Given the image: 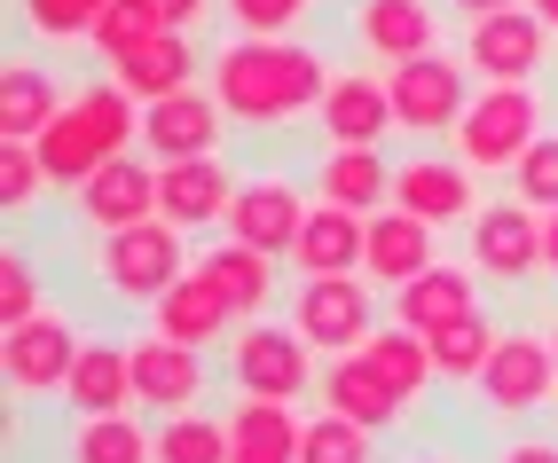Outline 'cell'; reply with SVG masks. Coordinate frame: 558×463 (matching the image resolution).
<instances>
[{"label": "cell", "mask_w": 558, "mask_h": 463, "mask_svg": "<svg viewBox=\"0 0 558 463\" xmlns=\"http://www.w3.org/2000/svg\"><path fill=\"white\" fill-rule=\"evenodd\" d=\"M71 362H80V330H71L63 315H32V322H16L9 338H0V369H9V385L24 401L63 393Z\"/></svg>", "instance_id": "16"}, {"label": "cell", "mask_w": 558, "mask_h": 463, "mask_svg": "<svg viewBox=\"0 0 558 463\" xmlns=\"http://www.w3.org/2000/svg\"><path fill=\"white\" fill-rule=\"evenodd\" d=\"M527 9H535V16H543V24L558 32V0H527Z\"/></svg>", "instance_id": "46"}, {"label": "cell", "mask_w": 558, "mask_h": 463, "mask_svg": "<svg viewBox=\"0 0 558 463\" xmlns=\"http://www.w3.org/2000/svg\"><path fill=\"white\" fill-rule=\"evenodd\" d=\"M197 276H205L220 298H229L236 322H268V306L283 298V259L252 252V244H236V236L205 244V252H197Z\"/></svg>", "instance_id": "19"}, {"label": "cell", "mask_w": 558, "mask_h": 463, "mask_svg": "<svg viewBox=\"0 0 558 463\" xmlns=\"http://www.w3.org/2000/svg\"><path fill=\"white\" fill-rule=\"evenodd\" d=\"M291 330H300L323 362H339V354H362L369 330H378V283L369 276H307V283H291Z\"/></svg>", "instance_id": "5"}, {"label": "cell", "mask_w": 558, "mask_h": 463, "mask_svg": "<svg viewBox=\"0 0 558 463\" xmlns=\"http://www.w3.org/2000/svg\"><path fill=\"white\" fill-rule=\"evenodd\" d=\"M307 212H315V205H307V188H300V181L259 173V181H244V188H236V205H229V236L291 267V244H300Z\"/></svg>", "instance_id": "14"}, {"label": "cell", "mask_w": 558, "mask_h": 463, "mask_svg": "<svg viewBox=\"0 0 558 463\" xmlns=\"http://www.w3.org/2000/svg\"><path fill=\"white\" fill-rule=\"evenodd\" d=\"M134 409L142 416H190L205 409V385H213V362L197 354V345H173V338H134Z\"/></svg>", "instance_id": "12"}, {"label": "cell", "mask_w": 558, "mask_h": 463, "mask_svg": "<svg viewBox=\"0 0 558 463\" xmlns=\"http://www.w3.org/2000/svg\"><path fill=\"white\" fill-rule=\"evenodd\" d=\"M496 463H558V432H511Z\"/></svg>", "instance_id": "41"}, {"label": "cell", "mask_w": 558, "mask_h": 463, "mask_svg": "<svg viewBox=\"0 0 558 463\" xmlns=\"http://www.w3.org/2000/svg\"><path fill=\"white\" fill-rule=\"evenodd\" d=\"M190 244H181L173 220H142V228H119V236H102L95 252V283L119 298V306H158L181 276H190Z\"/></svg>", "instance_id": "3"}, {"label": "cell", "mask_w": 558, "mask_h": 463, "mask_svg": "<svg viewBox=\"0 0 558 463\" xmlns=\"http://www.w3.org/2000/svg\"><path fill=\"white\" fill-rule=\"evenodd\" d=\"M543 338H550V362H558V322H550V330H543Z\"/></svg>", "instance_id": "47"}, {"label": "cell", "mask_w": 558, "mask_h": 463, "mask_svg": "<svg viewBox=\"0 0 558 463\" xmlns=\"http://www.w3.org/2000/svg\"><path fill=\"white\" fill-rule=\"evenodd\" d=\"M362 244H369V220L347 205H315L300 244H291V283L307 276H362Z\"/></svg>", "instance_id": "26"}, {"label": "cell", "mask_w": 558, "mask_h": 463, "mask_svg": "<svg viewBox=\"0 0 558 463\" xmlns=\"http://www.w3.org/2000/svg\"><path fill=\"white\" fill-rule=\"evenodd\" d=\"M543 142V87L519 80V87H480L464 126H457V158L472 173H511L527 149Z\"/></svg>", "instance_id": "4"}, {"label": "cell", "mask_w": 558, "mask_h": 463, "mask_svg": "<svg viewBox=\"0 0 558 463\" xmlns=\"http://www.w3.org/2000/svg\"><path fill=\"white\" fill-rule=\"evenodd\" d=\"M229 455H236L229 416H213V409L158 416V463H229Z\"/></svg>", "instance_id": "34"}, {"label": "cell", "mask_w": 558, "mask_h": 463, "mask_svg": "<svg viewBox=\"0 0 558 463\" xmlns=\"http://www.w3.org/2000/svg\"><path fill=\"white\" fill-rule=\"evenodd\" d=\"M300 463H378V432H362V424L315 409L307 432H300Z\"/></svg>", "instance_id": "35"}, {"label": "cell", "mask_w": 558, "mask_h": 463, "mask_svg": "<svg viewBox=\"0 0 558 463\" xmlns=\"http://www.w3.org/2000/svg\"><path fill=\"white\" fill-rule=\"evenodd\" d=\"M40 188H56L48 166H40V149H32V142H0V205L32 212V205H40Z\"/></svg>", "instance_id": "38"}, {"label": "cell", "mask_w": 558, "mask_h": 463, "mask_svg": "<svg viewBox=\"0 0 558 463\" xmlns=\"http://www.w3.org/2000/svg\"><path fill=\"white\" fill-rule=\"evenodd\" d=\"M472 393H480V409H488V416H504V424H527V416H543V409H550V393H558L550 338L511 330V338H504V354L488 362V377H480Z\"/></svg>", "instance_id": "11"}, {"label": "cell", "mask_w": 558, "mask_h": 463, "mask_svg": "<svg viewBox=\"0 0 558 463\" xmlns=\"http://www.w3.org/2000/svg\"><path fill=\"white\" fill-rule=\"evenodd\" d=\"M550 40L558 32L519 0V9H504V16L464 24V63H472V80H488V87H519V80H535V71L550 63Z\"/></svg>", "instance_id": "9"}, {"label": "cell", "mask_w": 558, "mask_h": 463, "mask_svg": "<svg viewBox=\"0 0 558 463\" xmlns=\"http://www.w3.org/2000/svg\"><path fill=\"white\" fill-rule=\"evenodd\" d=\"M511 197L527 212H558V134H543L527 158L511 166Z\"/></svg>", "instance_id": "39"}, {"label": "cell", "mask_w": 558, "mask_h": 463, "mask_svg": "<svg viewBox=\"0 0 558 463\" xmlns=\"http://www.w3.org/2000/svg\"><path fill=\"white\" fill-rule=\"evenodd\" d=\"M134 142H142V102H134L119 80H87L80 95H71V110H63V119L32 142V149H40L48 181L80 197V188H87L110 158H126Z\"/></svg>", "instance_id": "2"}, {"label": "cell", "mask_w": 558, "mask_h": 463, "mask_svg": "<svg viewBox=\"0 0 558 463\" xmlns=\"http://www.w3.org/2000/svg\"><path fill=\"white\" fill-rule=\"evenodd\" d=\"M213 95L229 110V126H291L300 110H323L330 95V63L307 40H229L213 56Z\"/></svg>", "instance_id": "1"}, {"label": "cell", "mask_w": 558, "mask_h": 463, "mask_svg": "<svg viewBox=\"0 0 558 463\" xmlns=\"http://www.w3.org/2000/svg\"><path fill=\"white\" fill-rule=\"evenodd\" d=\"M409 463H449V455H409Z\"/></svg>", "instance_id": "48"}, {"label": "cell", "mask_w": 558, "mask_h": 463, "mask_svg": "<svg viewBox=\"0 0 558 463\" xmlns=\"http://www.w3.org/2000/svg\"><path fill=\"white\" fill-rule=\"evenodd\" d=\"M449 9H457L464 24H480V16H504V9H519V0H449Z\"/></svg>", "instance_id": "42"}, {"label": "cell", "mask_w": 558, "mask_h": 463, "mask_svg": "<svg viewBox=\"0 0 558 463\" xmlns=\"http://www.w3.org/2000/svg\"><path fill=\"white\" fill-rule=\"evenodd\" d=\"M425 267H440V228H425L417 212H369V244H362V276L386 298L401 283H417Z\"/></svg>", "instance_id": "22"}, {"label": "cell", "mask_w": 558, "mask_h": 463, "mask_svg": "<svg viewBox=\"0 0 558 463\" xmlns=\"http://www.w3.org/2000/svg\"><path fill=\"white\" fill-rule=\"evenodd\" d=\"M166 9H158V0H110V9H102V24H95V56L110 63V71H119L126 56H142V48H150V40H166Z\"/></svg>", "instance_id": "33"}, {"label": "cell", "mask_w": 558, "mask_h": 463, "mask_svg": "<svg viewBox=\"0 0 558 463\" xmlns=\"http://www.w3.org/2000/svg\"><path fill=\"white\" fill-rule=\"evenodd\" d=\"M220 16L236 24V40H300L315 0H220Z\"/></svg>", "instance_id": "37"}, {"label": "cell", "mask_w": 558, "mask_h": 463, "mask_svg": "<svg viewBox=\"0 0 558 463\" xmlns=\"http://www.w3.org/2000/svg\"><path fill=\"white\" fill-rule=\"evenodd\" d=\"M63 110H71V95H63V80L48 63H9L0 71V142H40Z\"/></svg>", "instance_id": "28"}, {"label": "cell", "mask_w": 558, "mask_h": 463, "mask_svg": "<svg viewBox=\"0 0 558 463\" xmlns=\"http://www.w3.org/2000/svg\"><path fill=\"white\" fill-rule=\"evenodd\" d=\"M71 416H126L134 409V354L119 338H80V362L63 377Z\"/></svg>", "instance_id": "23"}, {"label": "cell", "mask_w": 558, "mask_h": 463, "mask_svg": "<svg viewBox=\"0 0 558 463\" xmlns=\"http://www.w3.org/2000/svg\"><path fill=\"white\" fill-rule=\"evenodd\" d=\"M472 315H488V306H480V276L457 267V259H440V267H425L417 283L393 291V322L417 330V338H440V330H457Z\"/></svg>", "instance_id": "20"}, {"label": "cell", "mask_w": 558, "mask_h": 463, "mask_svg": "<svg viewBox=\"0 0 558 463\" xmlns=\"http://www.w3.org/2000/svg\"><path fill=\"white\" fill-rule=\"evenodd\" d=\"M40 315V276H32V259H0V330H16V322H32Z\"/></svg>", "instance_id": "40"}, {"label": "cell", "mask_w": 558, "mask_h": 463, "mask_svg": "<svg viewBox=\"0 0 558 463\" xmlns=\"http://www.w3.org/2000/svg\"><path fill=\"white\" fill-rule=\"evenodd\" d=\"M315 126L339 149H378L393 134V87L369 80V71H330V95L315 110Z\"/></svg>", "instance_id": "21"}, {"label": "cell", "mask_w": 558, "mask_h": 463, "mask_svg": "<svg viewBox=\"0 0 558 463\" xmlns=\"http://www.w3.org/2000/svg\"><path fill=\"white\" fill-rule=\"evenodd\" d=\"M386 87H393V126L401 134H457L472 95H480L464 56H417V63L386 71Z\"/></svg>", "instance_id": "8"}, {"label": "cell", "mask_w": 558, "mask_h": 463, "mask_svg": "<svg viewBox=\"0 0 558 463\" xmlns=\"http://www.w3.org/2000/svg\"><path fill=\"white\" fill-rule=\"evenodd\" d=\"M229 463H300V448H236Z\"/></svg>", "instance_id": "44"}, {"label": "cell", "mask_w": 558, "mask_h": 463, "mask_svg": "<svg viewBox=\"0 0 558 463\" xmlns=\"http://www.w3.org/2000/svg\"><path fill=\"white\" fill-rule=\"evenodd\" d=\"M315 393H323V409L330 416H347V424H362V432H393V424L409 416L401 401H393V385L378 377V369H369L362 354H339V362H323V385H315Z\"/></svg>", "instance_id": "27"}, {"label": "cell", "mask_w": 558, "mask_h": 463, "mask_svg": "<svg viewBox=\"0 0 558 463\" xmlns=\"http://www.w3.org/2000/svg\"><path fill=\"white\" fill-rule=\"evenodd\" d=\"M229 142V110H220L213 87H190V95H166L142 110V158L158 166H181V158H220Z\"/></svg>", "instance_id": "13"}, {"label": "cell", "mask_w": 558, "mask_h": 463, "mask_svg": "<svg viewBox=\"0 0 558 463\" xmlns=\"http://www.w3.org/2000/svg\"><path fill=\"white\" fill-rule=\"evenodd\" d=\"M158 9H166V24H173V32H190V24L205 16V0H158Z\"/></svg>", "instance_id": "43"}, {"label": "cell", "mask_w": 558, "mask_h": 463, "mask_svg": "<svg viewBox=\"0 0 558 463\" xmlns=\"http://www.w3.org/2000/svg\"><path fill=\"white\" fill-rule=\"evenodd\" d=\"M315 205H347V212H386L393 205V166H386V149H339V142H323V158H315Z\"/></svg>", "instance_id": "24"}, {"label": "cell", "mask_w": 558, "mask_h": 463, "mask_svg": "<svg viewBox=\"0 0 558 463\" xmlns=\"http://www.w3.org/2000/svg\"><path fill=\"white\" fill-rule=\"evenodd\" d=\"M71 463H158V424H142V409L80 416L71 424Z\"/></svg>", "instance_id": "31"}, {"label": "cell", "mask_w": 558, "mask_h": 463, "mask_svg": "<svg viewBox=\"0 0 558 463\" xmlns=\"http://www.w3.org/2000/svg\"><path fill=\"white\" fill-rule=\"evenodd\" d=\"M236 173L229 158H181V166H158V220H173L181 236L190 228H229V205H236Z\"/></svg>", "instance_id": "18"}, {"label": "cell", "mask_w": 558, "mask_h": 463, "mask_svg": "<svg viewBox=\"0 0 558 463\" xmlns=\"http://www.w3.org/2000/svg\"><path fill=\"white\" fill-rule=\"evenodd\" d=\"M393 212H417L425 228H472L480 220V173L464 158L417 149V158L393 166Z\"/></svg>", "instance_id": "10"}, {"label": "cell", "mask_w": 558, "mask_h": 463, "mask_svg": "<svg viewBox=\"0 0 558 463\" xmlns=\"http://www.w3.org/2000/svg\"><path fill=\"white\" fill-rule=\"evenodd\" d=\"M110 0H24V32L48 48H71V40H95Z\"/></svg>", "instance_id": "36"}, {"label": "cell", "mask_w": 558, "mask_h": 463, "mask_svg": "<svg viewBox=\"0 0 558 463\" xmlns=\"http://www.w3.org/2000/svg\"><path fill=\"white\" fill-rule=\"evenodd\" d=\"M80 220L95 228V236H119V228H142V220H158V158H110L80 197Z\"/></svg>", "instance_id": "17"}, {"label": "cell", "mask_w": 558, "mask_h": 463, "mask_svg": "<svg viewBox=\"0 0 558 463\" xmlns=\"http://www.w3.org/2000/svg\"><path fill=\"white\" fill-rule=\"evenodd\" d=\"M229 385L252 401H307L323 369H315V345L291 322H244L229 338Z\"/></svg>", "instance_id": "6"}, {"label": "cell", "mask_w": 558, "mask_h": 463, "mask_svg": "<svg viewBox=\"0 0 558 463\" xmlns=\"http://www.w3.org/2000/svg\"><path fill=\"white\" fill-rule=\"evenodd\" d=\"M543 267L558 276V212H543Z\"/></svg>", "instance_id": "45"}, {"label": "cell", "mask_w": 558, "mask_h": 463, "mask_svg": "<svg viewBox=\"0 0 558 463\" xmlns=\"http://www.w3.org/2000/svg\"><path fill=\"white\" fill-rule=\"evenodd\" d=\"M504 322L496 315H472V322H457V330H440V338H425L433 345V369H440V385H480L488 377V362L504 354Z\"/></svg>", "instance_id": "32"}, {"label": "cell", "mask_w": 558, "mask_h": 463, "mask_svg": "<svg viewBox=\"0 0 558 463\" xmlns=\"http://www.w3.org/2000/svg\"><path fill=\"white\" fill-rule=\"evenodd\" d=\"M464 252H472V276L480 283H504V291H527L543 283V212H527L519 197L504 205H480V220L464 228Z\"/></svg>", "instance_id": "7"}, {"label": "cell", "mask_w": 558, "mask_h": 463, "mask_svg": "<svg viewBox=\"0 0 558 463\" xmlns=\"http://www.w3.org/2000/svg\"><path fill=\"white\" fill-rule=\"evenodd\" d=\"M150 330L173 338V345H197V354H213V345H220V338H236L244 322L229 315V298H220V291L197 276V267H190V276H181V283L150 306Z\"/></svg>", "instance_id": "25"}, {"label": "cell", "mask_w": 558, "mask_h": 463, "mask_svg": "<svg viewBox=\"0 0 558 463\" xmlns=\"http://www.w3.org/2000/svg\"><path fill=\"white\" fill-rule=\"evenodd\" d=\"M347 24H354V48L369 63H386V71L417 63V56H440V9L433 0H354Z\"/></svg>", "instance_id": "15"}, {"label": "cell", "mask_w": 558, "mask_h": 463, "mask_svg": "<svg viewBox=\"0 0 558 463\" xmlns=\"http://www.w3.org/2000/svg\"><path fill=\"white\" fill-rule=\"evenodd\" d=\"M110 80H119L142 110L166 102V95H190V87H197V40H190V32H166V40H150L142 56H126Z\"/></svg>", "instance_id": "29"}, {"label": "cell", "mask_w": 558, "mask_h": 463, "mask_svg": "<svg viewBox=\"0 0 558 463\" xmlns=\"http://www.w3.org/2000/svg\"><path fill=\"white\" fill-rule=\"evenodd\" d=\"M362 362L393 385V401H401V409H417V401L433 393V385H440V369H433V345H425L417 330H401V322H378V330H369Z\"/></svg>", "instance_id": "30"}]
</instances>
